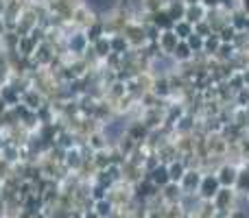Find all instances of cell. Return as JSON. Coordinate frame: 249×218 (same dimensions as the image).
I'll use <instances>...</instances> for the list:
<instances>
[{
    "label": "cell",
    "mask_w": 249,
    "mask_h": 218,
    "mask_svg": "<svg viewBox=\"0 0 249 218\" xmlns=\"http://www.w3.org/2000/svg\"><path fill=\"white\" fill-rule=\"evenodd\" d=\"M190 55H193V50H190L188 44H186V42H179V44H177V48L173 50L171 57H173L175 61H188Z\"/></svg>",
    "instance_id": "cell-13"
},
{
    "label": "cell",
    "mask_w": 249,
    "mask_h": 218,
    "mask_svg": "<svg viewBox=\"0 0 249 218\" xmlns=\"http://www.w3.org/2000/svg\"><path fill=\"white\" fill-rule=\"evenodd\" d=\"M57 57H59V55H57V50L51 46V44H46V42L39 44V46L35 48V52H33V59L37 61L39 68H48V66H51Z\"/></svg>",
    "instance_id": "cell-3"
},
{
    "label": "cell",
    "mask_w": 249,
    "mask_h": 218,
    "mask_svg": "<svg viewBox=\"0 0 249 218\" xmlns=\"http://www.w3.org/2000/svg\"><path fill=\"white\" fill-rule=\"evenodd\" d=\"M201 179H203V177L199 175V172L186 170L184 179H181V188H184V190H199V185H201Z\"/></svg>",
    "instance_id": "cell-11"
},
{
    "label": "cell",
    "mask_w": 249,
    "mask_h": 218,
    "mask_svg": "<svg viewBox=\"0 0 249 218\" xmlns=\"http://www.w3.org/2000/svg\"><path fill=\"white\" fill-rule=\"evenodd\" d=\"M177 44H179V37L175 35V31H162V33H160L158 46H160V50H162V52L173 55V50L177 48Z\"/></svg>",
    "instance_id": "cell-4"
},
{
    "label": "cell",
    "mask_w": 249,
    "mask_h": 218,
    "mask_svg": "<svg viewBox=\"0 0 249 218\" xmlns=\"http://www.w3.org/2000/svg\"><path fill=\"white\" fill-rule=\"evenodd\" d=\"M121 35H123L124 39H127L129 48H140V46H144V44L149 42V39H146V31H144V26L138 24V22H133V20H129L127 24L123 26Z\"/></svg>",
    "instance_id": "cell-1"
},
{
    "label": "cell",
    "mask_w": 249,
    "mask_h": 218,
    "mask_svg": "<svg viewBox=\"0 0 249 218\" xmlns=\"http://www.w3.org/2000/svg\"><path fill=\"white\" fill-rule=\"evenodd\" d=\"M149 181L155 185V188H166L168 184H171V179H168V166H164V164H158V166L151 170V177Z\"/></svg>",
    "instance_id": "cell-6"
},
{
    "label": "cell",
    "mask_w": 249,
    "mask_h": 218,
    "mask_svg": "<svg viewBox=\"0 0 249 218\" xmlns=\"http://www.w3.org/2000/svg\"><path fill=\"white\" fill-rule=\"evenodd\" d=\"M4 11H7V0H0V17H4Z\"/></svg>",
    "instance_id": "cell-18"
},
{
    "label": "cell",
    "mask_w": 249,
    "mask_h": 218,
    "mask_svg": "<svg viewBox=\"0 0 249 218\" xmlns=\"http://www.w3.org/2000/svg\"><path fill=\"white\" fill-rule=\"evenodd\" d=\"M216 179H219L221 188H230V185H236V179H238V170L234 166H223L219 170V175H216Z\"/></svg>",
    "instance_id": "cell-7"
},
{
    "label": "cell",
    "mask_w": 249,
    "mask_h": 218,
    "mask_svg": "<svg viewBox=\"0 0 249 218\" xmlns=\"http://www.w3.org/2000/svg\"><path fill=\"white\" fill-rule=\"evenodd\" d=\"M241 9L249 16V0H241Z\"/></svg>",
    "instance_id": "cell-19"
},
{
    "label": "cell",
    "mask_w": 249,
    "mask_h": 218,
    "mask_svg": "<svg viewBox=\"0 0 249 218\" xmlns=\"http://www.w3.org/2000/svg\"><path fill=\"white\" fill-rule=\"evenodd\" d=\"M92 52H94V57L96 59H101V61H105L109 55H112V46H109V37H103V39H99L96 44H92Z\"/></svg>",
    "instance_id": "cell-10"
},
{
    "label": "cell",
    "mask_w": 249,
    "mask_h": 218,
    "mask_svg": "<svg viewBox=\"0 0 249 218\" xmlns=\"http://www.w3.org/2000/svg\"><path fill=\"white\" fill-rule=\"evenodd\" d=\"M164 9V0H142V11L149 13V16H155Z\"/></svg>",
    "instance_id": "cell-14"
},
{
    "label": "cell",
    "mask_w": 249,
    "mask_h": 218,
    "mask_svg": "<svg viewBox=\"0 0 249 218\" xmlns=\"http://www.w3.org/2000/svg\"><path fill=\"white\" fill-rule=\"evenodd\" d=\"M92 210H94L101 218H105V216L112 214V201H107V199H103V201H96Z\"/></svg>",
    "instance_id": "cell-15"
},
{
    "label": "cell",
    "mask_w": 249,
    "mask_h": 218,
    "mask_svg": "<svg viewBox=\"0 0 249 218\" xmlns=\"http://www.w3.org/2000/svg\"><path fill=\"white\" fill-rule=\"evenodd\" d=\"M83 33H86V37H88V42H90V46H92V44H96L99 39L107 37V33H105V24H103V20H96L94 24H92L88 31H83Z\"/></svg>",
    "instance_id": "cell-8"
},
{
    "label": "cell",
    "mask_w": 249,
    "mask_h": 218,
    "mask_svg": "<svg viewBox=\"0 0 249 218\" xmlns=\"http://www.w3.org/2000/svg\"><path fill=\"white\" fill-rule=\"evenodd\" d=\"M7 35V22H4V17H0V39Z\"/></svg>",
    "instance_id": "cell-17"
},
{
    "label": "cell",
    "mask_w": 249,
    "mask_h": 218,
    "mask_svg": "<svg viewBox=\"0 0 249 218\" xmlns=\"http://www.w3.org/2000/svg\"><path fill=\"white\" fill-rule=\"evenodd\" d=\"M35 48H37V44H35L33 39L29 37V35H22L20 42H18V50H16V52H18L20 57H24V59H29V57H33Z\"/></svg>",
    "instance_id": "cell-9"
},
{
    "label": "cell",
    "mask_w": 249,
    "mask_h": 218,
    "mask_svg": "<svg viewBox=\"0 0 249 218\" xmlns=\"http://www.w3.org/2000/svg\"><path fill=\"white\" fill-rule=\"evenodd\" d=\"M46 103L48 101L44 99V94H39L35 87H29V90H24L20 94V105H24V107L31 111H39Z\"/></svg>",
    "instance_id": "cell-2"
},
{
    "label": "cell",
    "mask_w": 249,
    "mask_h": 218,
    "mask_svg": "<svg viewBox=\"0 0 249 218\" xmlns=\"http://www.w3.org/2000/svg\"><path fill=\"white\" fill-rule=\"evenodd\" d=\"M153 85H155V87H153V92H155L158 96H166L168 92H171V90H168V85H166V81H164V77L160 79V81H155Z\"/></svg>",
    "instance_id": "cell-16"
},
{
    "label": "cell",
    "mask_w": 249,
    "mask_h": 218,
    "mask_svg": "<svg viewBox=\"0 0 249 218\" xmlns=\"http://www.w3.org/2000/svg\"><path fill=\"white\" fill-rule=\"evenodd\" d=\"M219 179L216 177H203L201 179V185H199V192H201L203 199H216V194H219Z\"/></svg>",
    "instance_id": "cell-5"
},
{
    "label": "cell",
    "mask_w": 249,
    "mask_h": 218,
    "mask_svg": "<svg viewBox=\"0 0 249 218\" xmlns=\"http://www.w3.org/2000/svg\"><path fill=\"white\" fill-rule=\"evenodd\" d=\"M184 175H186V166L181 162L168 164V179H171V184H181Z\"/></svg>",
    "instance_id": "cell-12"
}]
</instances>
